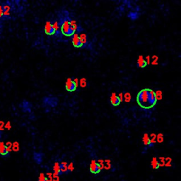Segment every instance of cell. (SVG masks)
<instances>
[{"label": "cell", "mask_w": 181, "mask_h": 181, "mask_svg": "<svg viewBox=\"0 0 181 181\" xmlns=\"http://www.w3.org/2000/svg\"><path fill=\"white\" fill-rule=\"evenodd\" d=\"M137 102L139 106L144 108H151L155 106L157 102L155 92L149 89L140 90L137 95Z\"/></svg>", "instance_id": "1"}, {"label": "cell", "mask_w": 181, "mask_h": 181, "mask_svg": "<svg viewBox=\"0 0 181 181\" xmlns=\"http://www.w3.org/2000/svg\"><path fill=\"white\" fill-rule=\"evenodd\" d=\"M60 29L62 33L66 36H72L74 33H76V30L72 27L69 21H64V23L61 26Z\"/></svg>", "instance_id": "2"}, {"label": "cell", "mask_w": 181, "mask_h": 181, "mask_svg": "<svg viewBox=\"0 0 181 181\" xmlns=\"http://www.w3.org/2000/svg\"><path fill=\"white\" fill-rule=\"evenodd\" d=\"M90 172L93 174H97L99 173L100 171L101 170V168L98 163L95 160H92L90 164Z\"/></svg>", "instance_id": "3"}, {"label": "cell", "mask_w": 181, "mask_h": 181, "mask_svg": "<svg viewBox=\"0 0 181 181\" xmlns=\"http://www.w3.org/2000/svg\"><path fill=\"white\" fill-rule=\"evenodd\" d=\"M65 87H66V89L69 91V92H73L76 89V86L74 84L73 80L71 79V78H68L67 79V81H66V85H65Z\"/></svg>", "instance_id": "4"}, {"label": "cell", "mask_w": 181, "mask_h": 181, "mask_svg": "<svg viewBox=\"0 0 181 181\" xmlns=\"http://www.w3.org/2000/svg\"><path fill=\"white\" fill-rule=\"evenodd\" d=\"M72 45H74L75 47H81L83 46V44L79 37V35L77 33H74L72 36Z\"/></svg>", "instance_id": "5"}, {"label": "cell", "mask_w": 181, "mask_h": 181, "mask_svg": "<svg viewBox=\"0 0 181 181\" xmlns=\"http://www.w3.org/2000/svg\"><path fill=\"white\" fill-rule=\"evenodd\" d=\"M0 155L3 157H7L9 155V149L4 142H0Z\"/></svg>", "instance_id": "6"}, {"label": "cell", "mask_w": 181, "mask_h": 181, "mask_svg": "<svg viewBox=\"0 0 181 181\" xmlns=\"http://www.w3.org/2000/svg\"><path fill=\"white\" fill-rule=\"evenodd\" d=\"M45 32L46 34H47L49 35H54L55 33V30L54 29V28L52 27V23L50 21L46 22V24L45 26Z\"/></svg>", "instance_id": "7"}, {"label": "cell", "mask_w": 181, "mask_h": 181, "mask_svg": "<svg viewBox=\"0 0 181 181\" xmlns=\"http://www.w3.org/2000/svg\"><path fill=\"white\" fill-rule=\"evenodd\" d=\"M110 103L113 106H118V105H120V101L118 98V96L116 95L115 93H113L111 94V96H110Z\"/></svg>", "instance_id": "8"}, {"label": "cell", "mask_w": 181, "mask_h": 181, "mask_svg": "<svg viewBox=\"0 0 181 181\" xmlns=\"http://www.w3.org/2000/svg\"><path fill=\"white\" fill-rule=\"evenodd\" d=\"M147 65L146 61L144 60V58L143 57L142 55H140L138 58V60H137V66L139 67H141V68H144Z\"/></svg>", "instance_id": "9"}, {"label": "cell", "mask_w": 181, "mask_h": 181, "mask_svg": "<svg viewBox=\"0 0 181 181\" xmlns=\"http://www.w3.org/2000/svg\"><path fill=\"white\" fill-rule=\"evenodd\" d=\"M67 163L66 161H62L61 164H60V173H64L68 171L67 170Z\"/></svg>", "instance_id": "10"}, {"label": "cell", "mask_w": 181, "mask_h": 181, "mask_svg": "<svg viewBox=\"0 0 181 181\" xmlns=\"http://www.w3.org/2000/svg\"><path fill=\"white\" fill-rule=\"evenodd\" d=\"M53 170H54V173L55 175H59V174H60V163L58 162H55L54 166H53Z\"/></svg>", "instance_id": "11"}, {"label": "cell", "mask_w": 181, "mask_h": 181, "mask_svg": "<svg viewBox=\"0 0 181 181\" xmlns=\"http://www.w3.org/2000/svg\"><path fill=\"white\" fill-rule=\"evenodd\" d=\"M151 165L152 168H153V169H158L160 167L159 166V164H158V159L156 157H153L152 158Z\"/></svg>", "instance_id": "12"}, {"label": "cell", "mask_w": 181, "mask_h": 181, "mask_svg": "<svg viewBox=\"0 0 181 181\" xmlns=\"http://www.w3.org/2000/svg\"><path fill=\"white\" fill-rule=\"evenodd\" d=\"M143 143L145 146H149V144H150V141H149V136L148 135L147 133H145L144 136H143Z\"/></svg>", "instance_id": "13"}, {"label": "cell", "mask_w": 181, "mask_h": 181, "mask_svg": "<svg viewBox=\"0 0 181 181\" xmlns=\"http://www.w3.org/2000/svg\"><path fill=\"white\" fill-rule=\"evenodd\" d=\"M34 160L35 161L36 163L38 164H40L42 162V157L40 156V153H34Z\"/></svg>", "instance_id": "14"}, {"label": "cell", "mask_w": 181, "mask_h": 181, "mask_svg": "<svg viewBox=\"0 0 181 181\" xmlns=\"http://www.w3.org/2000/svg\"><path fill=\"white\" fill-rule=\"evenodd\" d=\"M79 37V38H80V40H81L83 45L86 44V43H87V36H86V35L85 33L80 34V35Z\"/></svg>", "instance_id": "15"}, {"label": "cell", "mask_w": 181, "mask_h": 181, "mask_svg": "<svg viewBox=\"0 0 181 181\" xmlns=\"http://www.w3.org/2000/svg\"><path fill=\"white\" fill-rule=\"evenodd\" d=\"M155 96L157 101H160L163 98V93L161 90H157L155 92Z\"/></svg>", "instance_id": "16"}, {"label": "cell", "mask_w": 181, "mask_h": 181, "mask_svg": "<svg viewBox=\"0 0 181 181\" xmlns=\"http://www.w3.org/2000/svg\"><path fill=\"white\" fill-rule=\"evenodd\" d=\"M132 99V96L131 94L130 93H125L124 94H123V100H124L125 102H130Z\"/></svg>", "instance_id": "17"}, {"label": "cell", "mask_w": 181, "mask_h": 181, "mask_svg": "<svg viewBox=\"0 0 181 181\" xmlns=\"http://www.w3.org/2000/svg\"><path fill=\"white\" fill-rule=\"evenodd\" d=\"M156 135L155 134H151V136H149V141H150L149 145H150V146L153 145V144L156 143Z\"/></svg>", "instance_id": "18"}, {"label": "cell", "mask_w": 181, "mask_h": 181, "mask_svg": "<svg viewBox=\"0 0 181 181\" xmlns=\"http://www.w3.org/2000/svg\"><path fill=\"white\" fill-rule=\"evenodd\" d=\"M156 141L158 142V143H162V142L164 141V135H163V134L159 133L158 135H156Z\"/></svg>", "instance_id": "19"}, {"label": "cell", "mask_w": 181, "mask_h": 181, "mask_svg": "<svg viewBox=\"0 0 181 181\" xmlns=\"http://www.w3.org/2000/svg\"><path fill=\"white\" fill-rule=\"evenodd\" d=\"M80 86L81 88H85L87 86L86 79L85 78H82L81 79H80Z\"/></svg>", "instance_id": "20"}, {"label": "cell", "mask_w": 181, "mask_h": 181, "mask_svg": "<svg viewBox=\"0 0 181 181\" xmlns=\"http://www.w3.org/2000/svg\"><path fill=\"white\" fill-rule=\"evenodd\" d=\"M171 161L172 159L170 157H167L165 158V166L166 167H171Z\"/></svg>", "instance_id": "21"}, {"label": "cell", "mask_w": 181, "mask_h": 181, "mask_svg": "<svg viewBox=\"0 0 181 181\" xmlns=\"http://www.w3.org/2000/svg\"><path fill=\"white\" fill-rule=\"evenodd\" d=\"M111 167V165H110V160H106L104 161V168H106L107 170L110 169Z\"/></svg>", "instance_id": "22"}, {"label": "cell", "mask_w": 181, "mask_h": 181, "mask_svg": "<svg viewBox=\"0 0 181 181\" xmlns=\"http://www.w3.org/2000/svg\"><path fill=\"white\" fill-rule=\"evenodd\" d=\"M158 57H157L156 55H153V56L152 57V62H151V64H152L153 65H156V64H158Z\"/></svg>", "instance_id": "23"}, {"label": "cell", "mask_w": 181, "mask_h": 181, "mask_svg": "<svg viewBox=\"0 0 181 181\" xmlns=\"http://www.w3.org/2000/svg\"><path fill=\"white\" fill-rule=\"evenodd\" d=\"M38 181H47V177H45V175H44V173H41L38 177Z\"/></svg>", "instance_id": "24"}, {"label": "cell", "mask_w": 181, "mask_h": 181, "mask_svg": "<svg viewBox=\"0 0 181 181\" xmlns=\"http://www.w3.org/2000/svg\"><path fill=\"white\" fill-rule=\"evenodd\" d=\"M52 27L54 28V29L55 30V32L56 31H57V30H59V29L60 28V25H59V23L57 22V21H55L53 24H52Z\"/></svg>", "instance_id": "25"}, {"label": "cell", "mask_w": 181, "mask_h": 181, "mask_svg": "<svg viewBox=\"0 0 181 181\" xmlns=\"http://www.w3.org/2000/svg\"><path fill=\"white\" fill-rule=\"evenodd\" d=\"M129 18H132V19H133V20H135L136 18H138V16L139 15L136 14V13H134V12H132V13H130V14H129Z\"/></svg>", "instance_id": "26"}, {"label": "cell", "mask_w": 181, "mask_h": 181, "mask_svg": "<svg viewBox=\"0 0 181 181\" xmlns=\"http://www.w3.org/2000/svg\"><path fill=\"white\" fill-rule=\"evenodd\" d=\"M159 166H165V158L164 157H160L159 158Z\"/></svg>", "instance_id": "27"}, {"label": "cell", "mask_w": 181, "mask_h": 181, "mask_svg": "<svg viewBox=\"0 0 181 181\" xmlns=\"http://www.w3.org/2000/svg\"><path fill=\"white\" fill-rule=\"evenodd\" d=\"M74 164H73L72 162H71V163H70V164L67 166V170H68L69 171L72 172V171H73V170H74Z\"/></svg>", "instance_id": "28"}, {"label": "cell", "mask_w": 181, "mask_h": 181, "mask_svg": "<svg viewBox=\"0 0 181 181\" xmlns=\"http://www.w3.org/2000/svg\"><path fill=\"white\" fill-rule=\"evenodd\" d=\"M98 164L99 165L100 168H101V169L104 168V161H103V160H101V159L98 160Z\"/></svg>", "instance_id": "29"}, {"label": "cell", "mask_w": 181, "mask_h": 181, "mask_svg": "<svg viewBox=\"0 0 181 181\" xmlns=\"http://www.w3.org/2000/svg\"><path fill=\"white\" fill-rule=\"evenodd\" d=\"M13 149L15 151H17L19 150V145L17 142H15L13 145Z\"/></svg>", "instance_id": "30"}, {"label": "cell", "mask_w": 181, "mask_h": 181, "mask_svg": "<svg viewBox=\"0 0 181 181\" xmlns=\"http://www.w3.org/2000/svg\"><path fill=\"white\" fill-rule=\"evenodd\" d=\"M47 181H52V173H48L47 174Z\"/></svg>", "instance_id": "31"}, {"label": "cell", "mask_w": 181, "mask_h": 181, "mask_svg": "<svg viewBox=\"0 0 181 181\" xmlns=\"http://www.w3.org/2000/svg\"><path fill=\"white\" fill-rule=\"evenodd\" d=\"M52 181H60V177L57 175L52 174Z\"/></svg>", "instance_id": "32"}, {"label": "cell", "mask_w": 181, "mask_h": 181, "mask_svg": "<svg viewBox=\"0 0 181 181\" xmlns=\"http://www.w3.org/2000/svg\"><path fill=\"white\" fill-rule=\"evenodd\" d=\"M144 60H145V61H146L147 64H150V62H151V58H150V57H149V56H147V57H146V58H145Z\"/></svg>", "instance_id": "33"}, {"label": "cell", "mask_w": 181, "mask_h": 181, "mask_svg": "<svg viewBox=\"0 0 181 181\" xmlns=\"http://www.w3.org/2000/svg\"><path fill=\"white\" fill-rule=\"evenodd\" d=\"M118 98L120 101V102L123 101V93H120L119 95H118Z\"/></svg>", "instance_id": "34"}, {"label": "cell", "mask_w": 181, "mask_h": 181, "mask_svg": "<svg viewBox=\"0 0 181 181\" xmlns=\"http://www.w3.org/2000/svg\"><path fill=\"white\" fill-rule=\"evenodd\" d=\"M73 81H74V84L76 85V86L77 87V86H79V79H78L77 78H76V79H74L73 80Z\"/></svg>", "instance_id": "35"}, {"label": "cell", "mask_w": 181, "mask_h": 181, "mask_svg": "<svg viewBox=\"0 0 181 181\" xmlns=\"http://www.w3.org/2000/svg\"><path fill=\"white\" fill-rule=\"evenodd\" d=\"M1 136H2V130H1V128H0V139L1 138Z\"/></svg>", "instance_id": "36"}]
</instances>
